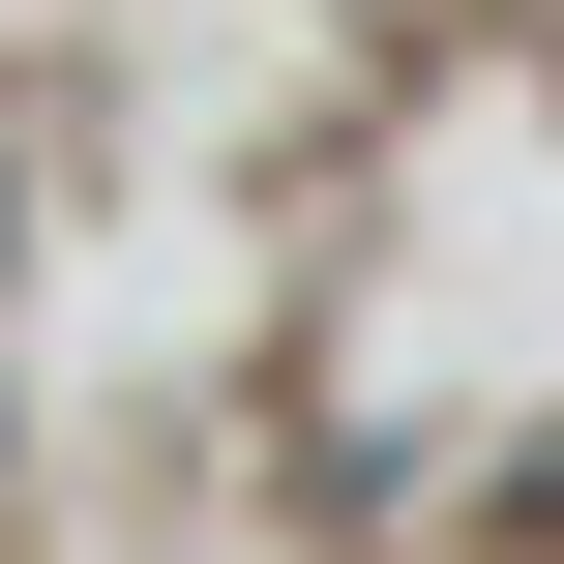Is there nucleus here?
<instances>
[{"label":"nucleus","instance_id":"nucleus-1","mask_svg":"<svg viewBox=\"0 0 564 564\" xmlns=\"http://www.w3.org/2000/svg\"><path fill=\"white\" fill-rule=\"evenodd\" d=\"M0 208H30V178H0Z\"/></svg>","mask_w":564,"mask_h":564}]
</instances>
